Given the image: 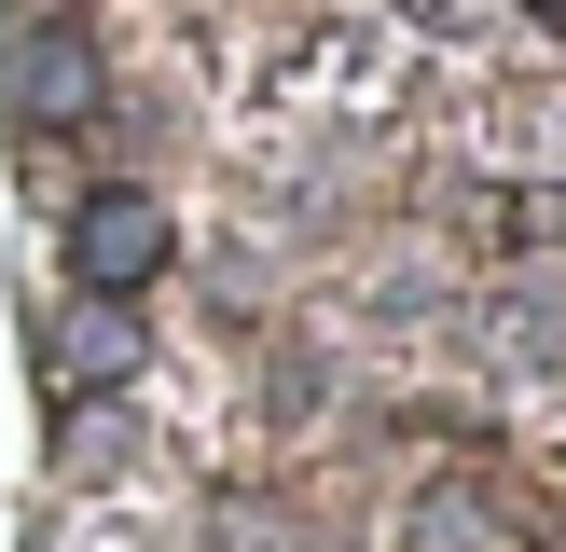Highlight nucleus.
Segmentation results:
<instances>
[{
	"mask_svg": "<svg viewBox=\"0 0 566 552\" xmlns=\"http://www.w3.org/2000/svg\"><path fill=\"white\" fill-rule=\"evenodd\" d=\"M166 248H180V221H166V193H138V180H111V193L70 208V276L97 304H138L166 276Z\"/></svg>",
	"mask_w": 566,
	"mask_h": 552,
	"instance_id": "f257e3e1",
	"label": "nucleus"
},
{
	"mask_svg": "<svg viewBox=\"0 0 566 552\" xmlns=\"http://www.w3.org/2000/svg\"><path fill=\"white\" fill-rule=\"evenodd\" d=\"M14 110H28V125H83V110H97V55H83V28H42V42L14 55Z\"/></svg>",
	"mask_w": 566,
	"mask_h": 552,
	"instance_id": "7ed1b4c3",
	"label": "nucleus"
},
{
	"mask_svg": "<svg viewBox=\"0 0 566 552\" xmlns=\"http://www.w3.org/2000/svg\"><path fill=\"white\" fill-rule=\"evenodd\" d=\"M138 359H153V331H138V304H97V290H83L70 318L42 331V373L70 386V401H97V386H125Z\"/></svg>",
	"mask_w": 566,
	"mask_h": 552,
	"instance_id": "f03ea898",
	"label": "nucleus"
}]
</instances>
